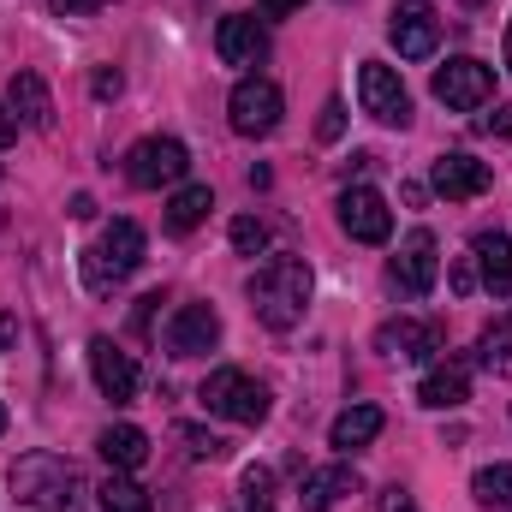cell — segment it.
<instances>
[{
	"mask_svg": "<svg viewBox=\"0 0 512 512\" xmlns=\"http://www.w3.org/2000/svg\"><path fill=\"white\" fill-rule=\"evenodd\" d=\"M251 310L268 328H298L310 310V268L298 256H268L251 274Z\"/></svg>",
	"mask_w": 512,
	"mask_h": 512,
	"instance_id": "obj_1",
	"label": "cell"
},
{
	"mask_svg": "<svg viewBox=\"0 0 512 512\" xmlns=\"http://www.w3.org/2000/svg\"><path fill=\"white\" fill-rule=\"evenodd\" d=\"M12 495L18 501H36V507H54V512H78L84 501V471L60 453H24L12 465Z\"/></svg>",
	"mask_w": 512,
	"mask_h": 512,
	"instance_id": "obj_2",
	"label": "cell"
},
{
	"mask_svg": "<svg viewBox=\"0 0 512 512\" xmlns=\"http://www.w3.org/2000/svg\"><path fill=\"white\" fill-rule=\"evenodd\" d=\"M143 262V227L137 221H114L90 251H84V286L90 292H114L126 274H137Z\"/></svg>",
	"mask_w": 512,
	"mask_h": 512,
	"instance_id": "obj_3",
	"label": "cell"
},
{
	"mask_svg": "<svg viewBox=\"0 0 512 512\" xmlns=\"http://www.w3.org/2000/svg\"><path fill=\"white\" fill-rule=\"evenodd\" d=\"M203 405L215 411V417H227V423H245L256 429L262 417H268V387L245 376V370H215L209 382H203Z\"/></svg>",
	"mask_w": 512,
	"mask_h": 512,
	"instance_id": "obj_4",
	"label": "cell"
},
{
	"mask_svg": "<svg viewBox=\"0 0 512 512\" xmlns=\"http://www.w3.org/2000/svg\"><path fill=\"white\" fill-rule=\"evenodd\" d=\"M191 173V149L179 137H143L126 149V179L143 191H161V185H179Z\"/></svg>",
	"mask_w": 512,
	"mask_h": 512,
	"instance_id": "obj_5",
	"label": "cell"
},
{
	"mask_svg": "<svg viewBox=\"0 0 512 512\" xmlns=\"http://www.w3.org/2000/svg\"><path fill=\"white\" fill-rule=\"evenodd\" d=\"M280 108H286V96H280L274 78H239L233 96H227V120H233L239 137H268L280 126Z\"/></svg>",
	"mask_w": 512,
	"mask_h": 512,
	"instance_id": "obj_6",
	"label": "cell"
},
{
	"mask_svg": "<svg viewBox=\"0 0 512 512\" xmlns=\"http://www.w3.org/2000/svg\"><path fill=\"white\" fill-rule=\"evenodd\" d=\"M387 36H393L399 60H429L441 48V12L429 0H399L387 12Z\"/></svg>",
	"mask_w": 512,
	"mask_h": 512,
	"instance_id": "obj_7",
	"label": "cell"
},
{
	"mask_svg": "<svg viewBox=\"0 0 512 512\" xmlns=\"http://www.w3.org/2000/svg\"><path fill=\"white\" fill-rule=\"evenodd\" d=\"M495 96V72L483 66V60H471V54H459V60H447V66H435V102H447V108H459V114H471V108H483Z\"/></svg>",
	"mask_w": 512,
	"mask_h": 512,
	"instance_id": "obj_8",
	"label": "cell"
},
{
	"mask_svg": "<svg viewBox=\"0 0 512 512\" xmlns=\"http://www.w3.org/2000/svg\"><path fill=\"white\" fill-rule=\"evenodd\" d=\"M340 227L358 239V245H387L393 239V209L376 185H346L340 191Z\"/></svg>",
	"mask_w": 512,
	"mask_h": 512,
	"instance_id": "obj_9",
	"label": "cell"
},
{
	"mask_svg": "<svg viewBox=\"0 0 512 512\" xmlns=\"http://www.w3.org/2000/svg\"><path fill=\"white\" fill-rule=\"evenodd\" d=\"M358 102H364V114L382 120V126H411V96H405L399 72L382 66V60H364V72H358Z\"/></svg>",
	"mask_w": 512,
	"mask_h": 512,
	"instance_id": "obj_10",
	"label": "cell"
},
{
	"mask_svg": "<svg viewBox=\"0 0 512 512\" xmlns=\"http://www.w3.org/2000/svg\"><path fill=\"white\" fill-rule=\"evenodd\" d=\"M429 179H435V191H441L447 203H471V197H483V191L495 185V167L477 161V155H465V149H447V155H435Z\"/></svg>",
	"mask_w": 512,
	"mask_h": 512,
	"instance_id": "obj_11",
	"label": "cell"
},
{
	"mask_svg": "<svg viewBox=\"0 0 512 512\" xmlns=\"http://www.w3.org/2000/svg\"><path fill=\"white\" fill-rule=\"evenodd\" d=\"M221 346V316L215 304H179V316L167 322V352L173 358H203Z\"/></svg>",
	"mask_w": 512,
	"mask_h": 512,
	"instance_id": "obj_12",
	"label": "cell"
},
{
	"mask_svg": "<svg viewBox=\"0 0 512 512\" xmlns=\"http://www.w3.org/2000/svg\"><path fill=\"white\" fill-rule=\"evenodd\" d=\"M435 280H441V256H435V233L429 227H417L399 256H393V286L399 292H411V298H423V292H435Z\"/></svg>",
	"mask_w": 512,
	"mask_h": 512,
	"instance_id": "obj_13",
	"label": "cell"
},
{
	"mask_svg": "<svg viewBox=\"0 0 512 512\" xmlns=\"http://www.w3.org/2000/svg\"><path fill=\"white\" fill-rule=\"evenodd\" d=\"M90 376H96V387H102L114 405H131V399H137V364H131V352H120L108 334L90 340Z\"/></svg>",
	"mask_w": 512,
	"mask_h": 512,
	"instance_id": "obj_14",
	"label": "cell"
},
{
	"mask_svg": "<svg viewBox=\"0 0 512 512\" xmlns=\"http://www.w3.org/2000/svg\"><path fill=\"white\" fill-rule=\"evenodd\" d=\"M376 346H382L387 358H399V364H429L441 352V328L417 322V316H399V322H387L382 334H376Z\"/></svg>",
	"mask_w": 512,
	"mask_h": 512,
	"instance_id": "obj_15",
	"label": "cell"
},
{
	"mask_svg": "<svg viewBox=\"0 0 512 512\" xmlns=\"http://www.w3.org/2000/svg\"><path fill=\"white\" fill-rule=\"evenodd\" d=\"M215 48H221L227 66H256V60L268 54V30H262L256 18H245V12H233V18L215 24Z\"/></svg>",
	"mask_w": 512,
	"mask_h": 512,
	"instance_id": "obj_16",
	"label": "cell"
},
{
	"mask_svg": "<svg viewBox=\"0 0 512 512\" xmlns=\"http://www.w3.org/2000/svg\"><path fill=\"white\" fill-rule=\"evenodd\" d=\"M417 399H423L429 411H453V405H465V399H471V364H465V358H441V364L417 382Z\"/></svg>",
	"mask_w": 512,
	"mask_h": 512,
	"instance_id": "obj_17",
	"label": "cell"
},
{
	"mask_svg": "<svg viewBox=\"0 0 512 512\" xmlns=\"http://www.w3.org/2000/svg\"><path fill=\"white\" fill-rule=\"evenodd\" d=\"M346 495H358V471H352V465H322V471H310L304 489H298L304 512H334Z\"/></svg>",
	"mask_w": 512,
	"mask_h": 512,
	"instance_id": "obj_18",
	"label": "cell"
},
{
	"mask_svg": "<svg viewBox=\"0 0 512 512\" xmlns=\"http://www.w3.org/2000/svg\"><path fill=\"white\" fill-rule=\"evenodd\" d=\"M6 108H12L24 126H36V131L54 126V102H48V84H42L36 72H12V84H6Z\"/></svg>",
	"mask_w": 512,
	"mask_h": 512,
	"instance_id": "obj_19",
	"label": "cell"
},
{
	"mask_svg": "<svg viewBox=\"0 0 512 512\" xmlns=\"http://www.w3.org/2000/svg\"><path fill=\"white\" fill-rule=\"evenodd\" d=\"M471 251H477V274H483V286H489L495 298H512V239L507 233H477Z\"/></svg>",
	"mask_w": 512,
	"mask_h": 512,
	"instance_id": "obj_20",
	"label": "cell"
},
{
	"mask_svg": "<svg viewBox=\"0 0 512 512\" xmlns=\"http://www.w3.org/2000/svg\"><path fill=\"white\" fill-rule=\"evenodd\" d=\"M382 429H387L382 405H352V411H340V417H334V429H328V441H334L340 453H352V447H370V441H376Z\"/></svg>",
	"mask_w": 512,
	"mask_h": 512,
	"instance_id": "obj_21",
	"label": "cell"
},
{
	"mask_svg": "<svg viewBox=\"0 0 512 512\" xmlns=\"http://www.w3.org/2000/svg\"><path fill=\"white\" fill-rule=\"evenodd\" d=\"M96 447H102V459H108L114 471H137V465L149 459V435H143L137 423H114V429H102Z\"/></svg>",
	"mask_w": 512,
	"mask_h": 512,
	"instance_id": "obj_22",
	"label": "cell"
},
{
	"mask_svg": "<svg viewBox=\"0 0 512 512\" xmlns=\"http://www.w3.org/2000/svg\"><path fill=\"white\" fill-rule=\"evenodd\" d=\"M209 209H215L209 185H179V191L167 197V233H191V227H203Z\"/></svg>",
	"mask_w": 512,
	"mask_h": 512,
	"instance_id": "obj_23",
	"label": "cell"
},
{
	"mask_svg": "<svg viewBox=\"0 0 512 512\" xmlns=\"http://www.w3.org/2000/svg\"><path fill=\"white\" fill-rule=\"evenodd\" d=\"M477 364L489 370V376H512V322H489L483 328V340H477Z\"/></svg>",
	"mask_w": 512,
	"mask_h": 512,
	"instance_id": "obj_24",
	"label": "cell"
},
{
	"mask_svg": "<svg viewBox=\"0 0 512 512\" xmlns=\"http://www.w3.org/2000/svg\"><path fill=\"white\" fill-rule=\"evenodd\" d=\"M471 495L495 512H512V465H483V471L471 477Z\"/></svg>",
	"mask_w": 512,
	"mask_h": 512,
	"instance_id": "obj_25",
	"label": "cell"
},
{
	"mask_svg": "<svg viewBox=\"0 0 512 512\" xmlns=\"http://www.w3.org/2000/svg\"><path fill=\"white\" fill-rule=\"evenodd\" d=\"M96 495H102V512H149V489H143V483H131L126 471H114Z\"/></svg>",
	"mask_w": 512,
	"mask_h": 512,
	"instance_id": "obj_26",
	"label": "cell"
},
{
	"mask_svg": "<svg viewBox=\"0 0 512 512\" xmlns=\"http://www.w3.org/2000/svg\"><path fill=\"white\" fill-rule=\"evenodd\" d=\"M179 441L191 447V459H227V441L209 435V429H197V423H179Z\"/></svg>",
	"mask_w": 512,
	"mask_h": 512,
	"instance_id": "obj_27",
	"label": "cell"
},
{
	"mask_svg": "<svg viewBox=\"0 0 512 512\" xmlns=\"http://www.w3.org/2000/svg\"><path fill=\"white\" fill-rule=\"evenodd\" d=\"M233 251H239V256L268 251V227H262L256 215H239V221H233Z\"/></svg>",
	"mask_w": 512,
	"mask_h": 512,
	"instance_id": "obj_28",
	"label": "cell"
},
{
	"mask_svg": "<svg viewBox=\"0 0 512 512\" xmlns=\"http://www.w3.org/2000/svg\"><path fill=\"white\" fill-rule=\"evenodd\" d=\"M340 131H346V102H322L316 137H322V143H340Z\"/></svg>",
	"mask_w": 512,
	"mask_h": 512,
	"instance_id": "obj_29",
	"label": "cell"
},
{
	"mask_svg": "<svg viewBox=\"0 0 512 512\" xmlns=\"http://www.w3.org/2000/svg\"><path fill=\"white\" fill-rule=\"evenodd\" d=\"M90 90H96V102H114V96H120V90H126V78H120V72H114V66H102V72H96V78H90Z\"/></svg>",
	"mask_w": 512,
	"mask_h": 512,
	"instance_id": "obj_30",
	"label": "cell"
},
{
	"mask_svg": "<svg viewBox=\"0 0 512 512\" xmlns=\"http://www.w3.org/2000/svg\"><path fill=\"white\" fill-rule=\"evenodd\" d=\"M477 131H483V137H512V102H507V108H495V114H483Z\"/></svg>",
	"mask_w": 512,
	"mask_h": 512,
	"instance_id": "obj_31",
	"label": "cell"
},
{
	"mask_svg": "<svg viewBox=\"0 0 512 512\" xmlns=\"http://www.w3.org/2000/svg\"><path fill=\"white\" fill-rule=\"evenodd\" d=\"M268 483H274V477H268L262 465H256V471H245V501H268Z\"/></svg>",
	"mask_w": 512,
	"mask_h": 512,
	"instance_id": "obj_32",
	"label": "cell"
},
{
	"mask_svg": "<svg viewBox=\"0 0 512 512\" xmlns=\"http://www.w3.org/2000/svg\"><path fill=\"white\" fill-rule=\"evenodd\" d=\"M453 292H477V262H471V256L453 268Z\"/></svg>",
	"mask_w": 512,
	"mask_h": 512,
	"instance_id": "obj_33",
	"label": "cell"
},
{
	"mask_svg": "<svg viewBox=\"0 0 512 512\" xmlns=\"http://www.w3.org/2000/svg\"><path fill=\"white\" fill-rule=\"evenodd\" d=\"M382 512H417V501H411V495H405V489L393 483V489L382 495Z\"/></svg>",
	"mask_w": 512,
	"mask_h": 512,
	"instance_id": "obj_34",
	"label": "cell"
},
{
	"mask_svg": "<svg viewBox=\"0 0 512 512\" xmlns=\"http://www.w3.org/2000/svg\"><path fill=\"white\" fill-rule=\"evenodd\" d=\"M108 0H54V12H66V18H78V12H102Z\"/></svg>",
	"mask_w": 512,
	"mask_h": 512,
	"instance_id": "obj_35",
	"label": "cell"
},
{
	"mask_svg": "<svg viewBox=\"0 0 512 512\" xmlns=\"http://www.w3.org/2000/svg\"><path fill=\"white\" fill-rule=\"evenodd\" d=\"M256 6H262V12H268V18H286V12H298V6H304V0H256Z\"/></svg>",
	"mask_w": 512,
	"mask_h": 512,
	"instance_id": "obj_36",
	"label": "cell"
},
{
	"mask_svg": "<svg viewBox=\"0 0 512 512\" xmlns=\"http://www.w3.org/2000/svg\"><path fill=\"white\" fill-rule=\"evenodd\" d=\"M12 137H18V120H12V108H6V102H0V149H6V143H12Z\"/></svg>",
	"mask_w": 512,
	"mask_h": 512,
	"instance_id": "obj_37",
	"label": "cell"
},
{
	"mask_svg": "<svg viewBox=\"0 0 512 512\" xmlns=\"http://www.w3.org/2000/svg\"><path fill=\"white\" fill-rule=\"evenodd\" d=\"M72 215H78V221H90V215H96V197H90V191H78V197H72Z\"/></svg>",
	"mask_w": 512,
	"mask_h": 512,
	"instance_id": "obj_38",
	"label": "cell"
},
{
	"mask_svg": "<svg viewBox=\"0 0 512 512\" xmlns=\"http://www.w3.org/2000/svg\"><path fill=\"white\" fill-rule=\"evenodd\" d=\"M12 340H18V316H0V352H6Z\"/></svg>",
	"mask_w": 512,
	"mask_h": 512,
	"instance_id": "obj_39",
	"label": "cell"
},
{
	"mask_svg": "<svg viewBox=\"0 0 512 512\" xmlns=\"http://www.w3.org/2000/svg\"><path fill=\"white\" fill-rule=\"evenodd\" d=\"M245 507H251V512H274V507H268V501H245Z\"/></svg>",
	"mask_w": 512,
	"mask_h": 512,
	"instance_id": "obj_40",
	"label": "cell"
},
{
	"mask_svg": "<svg viewBox=\"0 0 512 512\" xmlns=\"http://www.w3.org/2000/svg\"><path fill=\"white\" fill-rule=\"evenodd\" d=\"M507 72H512V24H507Z\"/></svg>",
	"mask_w": 512,
	"mask_h": 512,
	"instance_id": "obj_41",
	"label": "cell"
},
{
	"mask_svg": "<svg viewBox=\"0 0 512 512\" xmlns=\"http://www.w3.org/2000/svg\"><path fill=\"white\" fill-rule=\"evenodd\" d=\"M0 435H6V405H0Z\"/></svg>",
	"mask_w": 512,
	"mask_h": 512,
	"instance_id": "obj_42",
	"label": "cell"
}]
</instances>
